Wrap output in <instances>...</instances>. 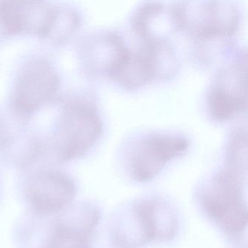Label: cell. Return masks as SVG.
I'll return each instance as SVG.
<instances>
[{
  "label": "cell",
  "mask_w": 248,
  "mask_h": 248,
  "mask_svg": "<svg viewBox=\"0 0 248 248\" xmlns=\"http://www.w3.org/2000/svg\"><path fill=\"white\" fill-rule=\"evenodd\" d=\"M245 175L225 167L202 190L200 202L207 216L226 233L241 234L248 224L244 198Z\"/></svg>",
  "instance_id": "1"
},
{
  "label": "cell",
  "mask_w": 248,
  "mask_h": 248,
  "mask_svg": "<svg viewBox=\"0 0 248 248\" xmlns=\"http://www.w3.org/2000/svg\"><path fill=\"white\" fill-rule=\"evenodd\" d=\"M102 132V122L95 107L83 101L63 106L51 139L58 160L80 157L95 144Z\"/></svg>",
  "instance_id": "2"
},
{
  "label": "cell",
  "mask_w": 248,
  "mask_h": 248,
  "mask_svg": "<svg viewBox=\"0 0 248 248\" xmlns=\"http://www.w3.org/2000/svg\"><path fill=\"white\" fill-rule=\"evenodd\" d=\"M175 27L198 40L233 35L239 24V13L229 2H177L171 8Z\"/></svg>",
  "instance_id": "3"
},
{
  "label": "cell",
  "mask_w": 248,
  "mask_h": 248,
  "mask_svg": "<svg viewBox=\"0 0 248 248\" xmlns=\"http://www.w3.org/2000/svg\"><path fill=\"white\" fill-rule=\"evenodd\" d=\"M24 198L31 210L42 216L62 213L72 204L76 194L73 180L62 171L40 170L26 181Z\"/></svg>",
  "instance_id": "4"
},
{
  "label": "cell",
  "mask_w": 248,
  "mask_h": 248,
  "mask_svg": "<svg viewBox=\"0 0 248 248\" xmlns=\"http://www.w3.org/2000/svg\"><path fill=\"white\" fill-rule=\"evenodd\" d=\"M59 78L53 65L46 59L27 62L17 77L13 93L14 109L27 115L48 102L57 92Z\"/></svg>",
  "instance_id": "5"
},
{
  "label": "cell",
  "mask_w": 248,
  "mask_h": 248,
  "mask_svg": "<svg viewBox=\"0 0 248 248\" xmlns=\"http://www.w3.org/2000/svg\"><path fill=\"white\" fill-rule=\"evenodd\" d=\"M188 147V140L178 135L147 136L139 140L130 152V173L136 181L149 182L159 175L168 162L184 155Z\"/></svg>",
  "instance_id": "6"
},
{
  "label": "cell",
  "mask_w": 248,
  "mask_h": 248,
  "mask_svg": "<svg viewBox=\"0 0 248 248\" xmlns=\"http://www.w3.org/2000/svg\"><path fill=\"white\" fill-rule=\"evenodd\" d=\"M246 60L240 59L219 72L208 95L210 115L216 121L230 120L247 108Z\"/></svg>",
  "instance_id": "7"
},
{
  "label": "cell",
  "mask_w": 248,
  "mask_h": 248,
  "mask_svg": "<svg viewBox=\"0 0 248 248\" xmlns=\"http://www.w3.org/2000/svg\"><path fill=\"white\" fill-rule=\"evenodd\" d=\"M129 47L118 34L110 33L94 42L90 57L93 70L111 79Z\"/></svg>",
  "instance_id": "8"
},
{
  "label": "cell",
  "mask_w": 248,
  "mask_h": 248,
  "mask_svg": "<svg viewBox=\"0 0 248 248\" xmlns=\"http://www.w3.org/2000/svg\"><path fill=\"white\" fill-rule=\"evenodd\" d=\"M165 6L161 2H148L135 13L132 27L135 34L144 44L167 42L165 25Z\"/></svg>",
  "instance_id": "9"
},
{
  "label": "cell",
  "mask_w": 248,
  "mask_h": 248,
  "mask_svg": "<svg viewBox=\"0 0 248 248\" xmlns=\"http://www.w3.org/2000/svg\"><path fill=\"white\" fill-rule=\"evenodd\" d=\"M79 24V16L70 10L56 8V18L48 37L63 41L75 31Z\"/></svg>",
  "instance_id": "10"
}]
</instances>
